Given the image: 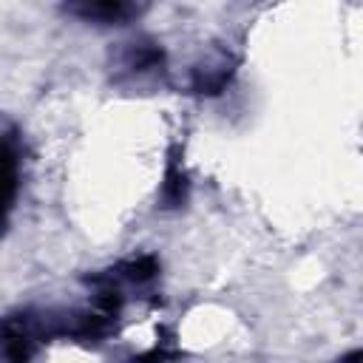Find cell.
I'll return each instance as SVG.
<instances>
[{
  "label": "cell",
  "mask_w": 363,
  "mask_h": 363,
  "mask_svg": "<svg viewBox=\"0 0 363 363\" xmlns=\"http://www.w3.org/2000/svg\"><path fill=\"white\" fill-rule=\"evenodd\" d=\"M17 193V153L9 139H0V224Z\"/></svg>",
  "instance_id": "cell-1"
},
{
  "label": "cell",
  "mask_w": 363,
  "mask_h": 363,
  "mask_svg": "<svg viewBox=\"0 0 363 363\" xmlns=\"http://www.w3.org/2000/svg\"><path fill=\"white\" fill-rule=\"evenodd\" d=\"M74 11H79L82 17L88 20H105V23H116V20H125L133 9L125 6V3H91V6H77Z\"/></svg>",
  "instance_id": "cell-2"
},
{
  "label": "cell",
  "mask_w": 363,
  "mask_h": 363,
  "mask_svg": "<svg viewBox=\"0 0 363 363\" xmlns=\"http://www.w3.org/2000/svg\"><path fill=\"white\" fill-rule=\"evenodd\" d=\"M357 360H360V354H357V352H352V354H349L343 363H357Z\"/></svg>",
  "instance_id": "cell-3"
}]
</instances>
